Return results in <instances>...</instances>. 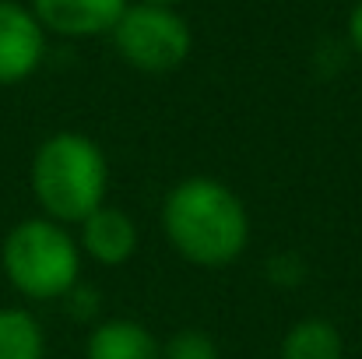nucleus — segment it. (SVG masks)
<instances>
[{
    "label": "nucleus",
    "mask_w": 362,
    "mask_h": 359,
    "mask_svg": "<svg viewBox=\"0 0 362 359\" xmlns=\"http://www.w3.org/2000/svg\"><path fill=\"white\" fill-rule=\"evenodd\" d=\"M162 359H218V346L208 331L183 328L162 346Z\"/></svg>",
    "instance_id": "9b49d317"
},
{
    "label": "nucleus",
    "mask_w": 362,
    "mask_h": 359,
    "mask_svg": "<svg viewBox=\"0 0 362 359\" xmlns=\"http://www.w3.org/2000/svg\"><path fill=\"white\" fill-rule=\"evenodd\" d=\"M85 359H162V346L144 324L113 317L92 328Z\"/></svg>",
    "instance_id": "6e6552de"
},
{
    "label": "nucleus",
    "mask_w": 362,
    "mask_h": 359,
    "mask_svg": "<svg viewBox=\"0 0 362 359\" xmlns=\"http://www.w3.org/2000/svg\"><path fill=\"white\" fill-rule=\"evenodd\" d=\"M281 359H345V342L331 321L306 317L285 331Z\"/></svg>",
    "instance_id": "1a4fd4ad"
},
{
    "label": "nucleus",
    "mask_w": 362,
    "mask_h": 359,
    "mask_svg": "<svg viewBox=\"0 0 362 359\" xmlns=\"http://www.w3.org/2000/svg\"><path fill=\"white\" fill-rule=\"evenodd\" d=\"M349 42L362 53V0L349 11Z\"/></svg>",
    "instance_id": "f8f14e48"
},
{
    "label": "nucleus",
    "mask_w": 362,
    "mask_h": 359,
    "mask_svg": "<svg viewBox=\"0 0 362 359\" xmlns=\"http://www.w3.org/2000/svg\"><path fill=\"white\" fill-rule=\"evenodd\" d=\"M141 4H162V7H173V4H180V0H141Z\"/></svg>",
    "instance_id": "ddd939ff"
},
{
    "label": "nucleus",
    "mask_w": 362,
    "mask_h": 359,
    "mask_svg": "<svg viewBox=\"0 0 362 359\" xmlns=\"http://www.w3.org/2000/svg\"><path fill=\"white\" fill-rule=\"evenodd\" d=\"M110 166L106 152L78 130L49 134L32 159V194L46 219L53 222H85L95 208L106 205Z\"/></svg>",
    "instance_id": "f03ea898"
},
{
    "label": "nucleus",
    "mask_w": 362,
    "mask_h": 359,
    "mask_svg": "<svg viewBox=\"0 0 362 359\" xmlns=\"http://www.w3.org/2000/svg\"><path fill=\"white\" fill-rule=\"evenodd\" d=\"M42 356H46L42 324L21 307H4L0 310V359H42Z\"/></svg>",
    "instance_id": "9d476101"
},
{
    "label": "nucleus",
    "mask_w": 362,
    "mask_h": 359,
    "mask_svg": "<svg viewBox=\"0 0 362 359\" xmlns=\"http://www.w3.org/2000/svg\"><path fill=\"white\" fill-rule=\"evenodd\" d=\"M0 264L7 282L28 300H60L78 289L81 250L53 219H25L18 222L0 246Z\"/></svg>",
    "instance_id": "7ed1b4c3"
},
{
    "label": "nucleus",
    "mask_w": 362,
    "mask_h": 359,
    "mask_svg": "<svg viewBox=\"0 0 362 359\" xmlns=\"http://www.w3.org/2000/svg\"><path fill=\"white\" fill-rule=\"evenodd\" d=\"M110 35L117 53L144 74L176 71L194 46L190 25L173 7L162 4H130Z\"/></svg>",
    "instance_id": "20e7f679"
},
{
    "label": "nucleus",
    "mask_w": 362,
    "mask_h": 359,
    "mask_svg": "<svg viewBox=\"0 0 362 359\" xmlns=\"http://www.w3.org/2000/svg\"><path fill=\"white\" fill-rule=\"evenodd\" d=\"M173 250L197 268H226L250 243V215L240 194L215 176L180 180L162 205Z\"/></svg>",
    "instance_id": "f257e3e1"
},
{
    "label": "nucleus",
    "mask_w": 362,
    "mask_h": 359,
    "mask_svg": "<svg viewBox=\"0 0 362 359\" xmlns=\"http://www.w3.org/2000/svg\"><path fill=\"white\" fill-rule=\"evenodd\" d=\"M130 0H32V14L42 28L71 39L113 32Z\"/></svg>",
    "instance_id": "423d86ee"
},
{
    "label": "nucleus",
    "mask_w": 362,
    "mask_h": 359,
    "mask_svg": "<svg viewBox=\"0 0 362 359\" xmlns=\"http://www.w3.org/2000/svg\"><path fill=\"white\" fill-rule=\"evenodd\" d=\"M81 250L92 261L106 264V268L127 264L134 257V250H137V226H134V219L123 208H113V205L95 208L81 222Z\"/></svg>",
    "instance_id": "0eeeda50"
},
{
    "label": "nucleus",
    "mask_w": 362,
    "mask_h": 359,
    "mask_svg": "<svg viewBox=\"0 0 362 359\" xmlns=\"http://www.w3.org/2000/svg\"><path fill=\"white\" fill-rule=\"evenodd\" d=\"M46 53V28L14 0H0V85H18L35 74Z\"/></svg>",
    "instance_id": "39448f33"
}]
</instances>
